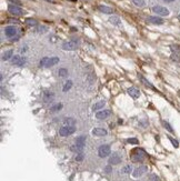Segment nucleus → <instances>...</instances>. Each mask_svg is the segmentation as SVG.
I'll return each instance as SVG.
<instances>
[{
    "label": "nucleus",
    "mask_w": 180,
    "mask_h": 181,
    "mask_svg": "<svg viewBox=\"0 0 180 181\" xmlns=\"http://www.w3.org/2000/svg\"><path fill=\"white\" fill-rule=\"evenodd\" d=\"M59 62V58L58 57H44L40 60V67H45V68H49L57 65Z\"/></svg>",
    "instance_id": "nucleus-1"
},
{
    "label": "nucleus",
    "mask_w": 180,
    "mask_h": 181,
    "mask_svg": "<svg viewBox=\"0 0 180 181\" xmlns=\"http://www.w3.org/2000/svg\"><path fill=\"white\" fill-rule=\"evenodd\" d=\"M146 157H147V153H146V151L144 150V149L137 148V149H135V150H134V153H132V156H131V159H132V161L138 162V161H142Z\"/></svg>",
    "instance_id": "nucleus-2"
},
{
    "label": "nucleus",
    "mask_w": 180,
    "mask_h": 181,
    "mask_svg": "<svg viewBox=\"0 0 180 181\" xmlns=\"http://www.w3.org/2000/svg\"><path fill=\"white\" fill-rule=\"evenodd\" d=\"M75 131H76L75 126H73V127L63 126V127H61L60 129H59V135L61 137H68V136L72 135V134H75Z\"/></svg>",
    "instance_id": "nucleus-3"
},
{
    "label": "nucleus",
    "mask_w": 180,
    "mask_h": 181,
    "mask_svg": "<svg viewBox=\"0 0 180 181\" xmlns=\"http://www.w3.org/2000/svg\"><path fill=\"white\" fill-rule=\"evenodd\" d=\"M111 152V149H110V146L109 145H101L98 149V154L100 158H106L108 157Z\"/></svg>",
    "instance_id": "nucleus-4"
},
{
    "label": "nucleus",
    "mask_w": 180,
    "mask_h": 181,
    "mask_svg": "<svg viewBox=\"0 0 180 181\" xmlns=\"http://www.w3.org/2000/svg\"><path fill=\"white\" fill-rule=\"evenodd\" d=\"M147 171H148V167L147 166H139L138 168H136L134 170L132 175H134V178H139V177H141V175H144Z\"/></svg>",
    "instance_id": "nucleus-5"
},
{
    "label": "nucleus",
    "mask_w": 180,
    "mask_h": 181,
    "mask_svg": "<svg viewBox=\"0 0 180 181\" xmlns=\"http://www.w3.org/2000/svg\"><path fill=\"white\" fill-rule=\"evenodd\" d=\"M152 11L153 12H156L157 15H159V16H162V17H165V16H169V10L165 7H162V6H155L152 8Z\"/></svg>",
    "instance_id": "nucleus-6"
},
{
    "label": "nucleus",
    "mask_w": 180,
    "mask_h": 181,
    "mask_svg": "<svg viewBox=\"0 0 180 181\" xmlns=\"http://www.w3.org/2000/svg\"><path fill=\"white\" fill-rule=\"evenodd\" d=\"M8 11L13 16H21L23 13L22 9H21L20 7H18V6H16V4H9L8 6Z\"/></svg>",
    "instance_id": "nucleus-7"
},
{
    "label": "nucleus",
    "mask_w": 180,
    "mask_h": 181,
    "mask_svg": "<svg viewBox=\"0 0 180 181\" xmlns=\"http://www.w3.org/2000/svg\"><path fill=\"white\" fill-rule=\"evenodd\" d=\"M111 115V111L109 109H103V110H99L98 112H96V118L99 119V120H103L106 118Z\"/></svg>",
    "instance_id": "nucleus-8"
},
{
    "label": "nucleus",
    "mask_w": 180,
    "mask_h": 181,
    "mask_svg": "<svg viewBox=\"0 0 180 181\" xmlns=\"http://www.w3.org/2000/svg\"><path fill=\"white\" fill-rule=\"evenodd\" d=\"M77 48V42L76 41H66L62 44V49L67 50V51H71L75 50Z\"/></svg>",
    "instance_id": "nucleus-9"
},
{
    "label": "nucleus",
    "mask_w": 180,
    "mask_h": 181,
    "mask_svg": "<svg viewBox=\"0 0 180 181\" xmlns=\"http://www.w3.org/2000/svg\"><path fill=\"white\" fill-rule=\"evenodd\" d=\"M120 162H121V157L117 152L112 153V156L109 158V164H111V166H116V164H119Z\"/></svg>",
    "instance_id": "nucleus-10"
},
{
    "label": "nucleus",
    "mask_w": 180,
    "mask_h": 181,
    "mask_svg": "<svg viewBox=\"0 0 180 181\" xmlns=\"http://www.w3.org/2000/svg\"><path fill=\"white\" fill-rule=\"evenodd\" d=\"M4 34L9 38H12V37L17 35V28L13 27V26H8V27L4 28Z\"/></svg>",
    "instance_id": "nucleus-11"
},
{
    "label": "nucleus",
    "mask_w": 180,
    "mask_h": 181,
    "mask_svg": "<svg viewBox=\"0 0 180 181\" xmlns=\"http://www.w3.org/2000/svg\"><path fill=\"white\" fill-rule=\"evenodd\" d=\"M147 20L153 25H162L163 23V19L160 17H157V16H150V17L147 18Z\"/></svg>",
    "instance_id": "nucleus-12"
},
{
    "label": "nucleus",
    "mask_w": 180,
    "mask_h": 181,
    "mask_svg": "<svg viewBox=\"0 0 180 181\" xmlns=\"http://www.w3.org/2000/svg\"><path fill=\"white\" fill-rule=\"evenodd\" d=\"M92 135L96 137H103L107 135V130L103 128H93L92 129Z\"/></svg>",
    "instance_id": "nucleus-13"
},
{
    "label": "nucleus",
    "mask_w": 180,
    "mask_h": 181,
    "mask_svg": "<svg viewBox=\"0 0 180 181\" xmlns=\"http://www.w3.org/2000/svg\"><path fill=\"white\" fill-rule=\"evenodd\" d=\"M128 93L130 94V97H132L134 99H137V98H139L140 97V91H139V89H137L135 87H131L128 89Z\"/></svg>",
    "instance_id": "nucleus-14"
},
{
    "label": "nucleus",
    "mask_w": 180,
    "mask_h": 181,
    "mask_svg": "<svg viewBox=\"0 0 180 181\" xmlns=\"http://www.w3.org/2000/svg\"><path fill=\"white\" fill-rule=\"evenodd\" d=\"M98 9H99V11H101L103 13H107V15H111V13L113 12L112 8H110L108 6H103V4H100V6H98Z\"/></svg>",
    "instance_id": "nucleus-15"
},
{
    "label": "nucleus",
    "mask_w": 180,
    "mask_h": 181,
    "mask_svg": "<svg viewBox=\"0 0 180 181\" xmlns=\"http://www.w3.org/2000/svg\"><path fill=\"white\" fill-rule=\"evenodd\" d=\"M54 98H55V96H54V93L52 92H49V91H45V93H44V101L45 102H51L52 100H54Z\"/></svg>",
    "instance_id": "nucleus-16"
},
{
    "label": "nucleus",
    "mask_w": 180,
    "mask_h": 181,
    "mask_svg": "<svg viewBox=\"0 0 180 181\" xmlns=\"http://www.w3.org/2000/svg\"><path fill=\"white\" fill-rule=\"evenodd\" d=\"M76 145L79 146V147L84 148V145H86V137H84V136L78 137L77 139H76Z\"/></svg>",
    "instance_id": "nucleus-17"
},
{
    "label": "nucleus",
    "mask_w": 180,
    "mask_h": 181,
    "mask_svg": "<svg viewBox=\"0 0 180 181\" xmlns=\"http://www.w3.org/2000/svg\"><path fill=\"white\" fill-rule=\"evenodd\" d=\"M12 57H13V51H12V50H7V51L2 55V60H3V61L9 60V59H11Z\"/></svg>",
    "instance_id": "nucleus-18"
},
{
    "label": "nucleus",
    "mask_w": 180,
    "mask_h": 181,
    "mask_svg": "<svg viewBox=\"0 0 180 181\" xmlns=\"http://www.w3.org/2000/svg\"><path fill=\"white\" fill-rule=\"evenodd\" d=\"M139 79L141 80V82H142V83H145V84H146L147 87H149V88H151V89H153V90H156V88L152 86V83L148 81V80H147V79H146L144 76H141V74H139Z\"/></svg>",
    "instance_id": "nucleus-19"
},
{
    "label": "nucleus",
    "mask_w": 180,
    "mask_h": 181,
    "mask_svg": "<svg viewBox=\"0 0 180 181\" xmlns=\"http://www.w3.org/2000/svg\"><path fill=\"white\" fill-rule=\"evenodd\" d=\"M62 109V103H56V104H52L50 107V112H57V111H59Z\"/></svg>",
    "instance_id": "nucleus-20"
},
{
    "label": "nucleus",
    "mask_w": 180,
    "mask_h": 181,
    "mask_svg": "<svg viewBox=\"0 0 180 181\" xmlns=\"http://www.w3.org/2000/svg\"><path fill=\"white\" fill-rule=\"evenodd\" d=\"M105 104H106V101H103V100L99 101V102H97L96 104H93L92 110H100V109H102L105 107Z\"/></svg>",
    "instance_id": "nucleus-21"
},
{
    "label": "nucleus",
    "mask_w": 180,
    "mask_h": 181,
    "mask_svg": "<svg viewBox=\"0 0 180 181\" xmlns=\"http://www.w3.org/2000/svg\"><path fill=\"white\" fill-rule=\"evenodd\" d=\"M162 125H163V127H165L166 128V130H168L169 132H170V134H173V128L171 127V125L170 123H169V122L168 121H166V120H163L162 121Z\"/></svg>",
    "instance_id": "nucleus-22"
},
{
    "label": "nucleus",
    "mask_w": 180,
    "mask_h": 181,
    "mask_svg": "<svg viewBox=\"0 0 180 181\" xmlns=\"http://www.w3.org/2000/svg\"><path fill=\"white\" fill-rule=\"evenodd\" d=\"M109 21L112 25H115V26H119L121 22H120V19L118 18V17H116V16H112V17H110L109 18Z\"/></svg>",
    "instance_id": "nucleus-23"
},
{
    "label": "nucleus",
    "mask_w": 180,
    "mask_h": 181,
    "mask_svg": "<svg viewBox=\"0 0 180 181\" xmlns=\"http://www.w3.org/2000/svg\"><path fill=\"white\" fill-rule=\"evenodd\" d=\"M71 87H72V81H71V80H68V81L65 83V86L62 87V91H63V92H67L68 90L71 89Z\"/></svg>",
    "instance_id": "nucleus-24"
},
{
    "label": "nucleus",
    "mask_w": 180,
    "mask_h": 181,
    "mask_svg": "<svg viewBox=\"0 0 180 181\" xmlns=\"http://www.w3.org/2000/svg\"><path fill=\"white\" fill-rule=\"evenodd\" d=\"M63 123H65V126L73 127V125H75V119L73 118H66L65 120H63Z\"/></svg>",
    "instance_id": "nucleus-25"
},
{
    "label": "nucleus",
    "mask_w": 180,
    "mask_h": 181,
    "mask_svg": "<svg viewBox=\"0 0 180 181\" xmlns=\"http://www.w3.org/2000/svg\"><path fill=\"white\" fill-rule=\"evenodd\" d=\"M58 74H59V77H61V78H66L68 76V70L65 68H61V69H59V71H58Z\"/></svg>",
    "instance_id": "nucleus-26"
},
{
    "label": "nucleus",
    "mask_w": 180,
    "mask_h": 181,
    "mask_svg": "<svg viewBox=\"0 0 180 181\" xmlns=\"http://www.w3.org/2000/svg\"><path fill=\"white\" fill-rule=\"evenodd\" d=\"M20 60H21V57H19V56H13L11 58V63H12V65L18 66L19 62H20Z\"/></svg>",
    "instance_id": "nucleus-27"
},
{
    "label": "nucleus",
    "mask_w": 180,
    "mask_h": 181,
    "mask_svg": "<svg viewBox=\"0 0 180 181\" xmlns=\"http://www.w3.org/2000/svg\"><path fill=\"white\" fill-rule=\"evenodd\" d=\"M132 2H134L136 6H138V7H144L146 6V1L145 0H131Z\"/></svg>",
    "instance_id": "nucleus-28"
},
{
    "label": "nucleus",
    "mask_w": 180,
    "mask_h": 181,
    "mask_svg": "<svg viewBox=\"0 0 180 181\" xmlns=\"http://www.w3.org/2000/svg\"><path fill=\"white\" fill-rule=\"evenodd\" d=\"M168 139H169V141L172 143V146H173L174 148H178V147H179V142H178L176 139H174V138H172V137H170V136H168Z\"/></svg>",
    "instance_id": "nucleus-29"
},
{
    "label": "nucleus",
    "mask_w": 180,
    "mask_h": 181,
    "mask_svg": "<svg viewBox=\"0 0 180 181\" xmlns=\"http://www.w3.org/2000/svg\"><path fill=\"white\" fill-rule=\"evenodd\" d=\"M121 171H122V173H126V174H129L131 171H132V167L131 166H126V167H124L122 168V170H121Z\"/></svg>",
    "instance_id": "nucleus-30"
},
{
    "label": "nucleus",
    "mask_w": 180,
    "mask_h": 181,
    "mask_svg": "<svg viewBox=\"0 0 180 181\" xmlns=\"http://www.w3.org/2000/svg\"><path fill=\"white\" fill-rule=\"evenodd\" d=\"M127 142L130 143V145H138L139 143L138 139H136V138H129V139L127 140Z\"/></svg>",
    "instance_id": "nucleus-31"
},
{
    "label": "nucleus",
    "mask_w": 180,
    "mask_h": 181,
    "mask_svg": "<svg viewBox=\"0 0 180 181\" xmlns=\"http://www.w3.org/2000/svg\"><path fill=\"white\" fill-rule=\"evenodd\" d=\"M26 23L28 26H37V21L35 19H27L26 20Z\"/></svg>",
    "instance_id": "nucleus-32"
},
{
    "label": "nucleus",
    "mask_w": 180,
    "mask_h": 181,
    "mask_svg": "<svg viewBox=\"0 0 180 181\" xmlns=\"http://www.w3.org/2000/svg\"><path fill=\"white\" fill-rule=\"evenodd\" d=\"M83 153H77V156H76V161H82L83 160Z\"/></svg>",
    "instance_id": "nucleus-33"
},
{
    "label": "nucleus",
    "mask_w": 180,
    "mask_h": 181,
    "mask_svg": "<svg viewBox=\"0 0 180 181\" xmlns=\"http://www.w3.org/2000/svg\"><path fill=\"white\" fill-rule=\"evenodd\" d=\"M149 180H150V181H160L157 174H151L150 178H149Z\"/></svg>",
    "instance_id": "nucleus-34"
},
{
    "label": "nucleus",
    "mask_w": 180,
    "mask_h": 181,
    "mask_svg": "<svg viewBox=\"0 0 180 181\" xmlns=\"http://www.w3.org/2000/svg\"><path fill=\"white\" fill-rule=\"evenodd\" d=\"M171 49L174 52H180V47L179 46H171Z\"/></svg>",
    "instance_id": "nucleus-35"
},
{
    "label": "nucleus",
    "mask_w": 180,
    "mask_h": 181,
    "mask_svg": "<svg viewBox=\"0 0 180 181\" xmlns=\"http://www.w3.org/2000/svg\"><path fill=\"white\" fill-rule=\"evenodd\" d=\"M25 63H26V58H22V57H21V60H20V62H19L18 67H22Z\"/></svg>",
    "instance_id": "nucleus-36"
},
{
    "label": "nucleus",
    "mask_w": 180,
    "mask_h": 181,
    "mask_svg": "<svg viewBox=\"0 0 180 181\" xmlns=\"http://www.w3.org/2000/svg\"><path fill=\"white\" fill-rule=\"evenodd\" d=\"M105 171L107 172V173H110L111 171H112V169H111V167H110V166H108V167H106V168H105Z\"/></svg>",
    "instance_id": "nucleus-37"
},
{
    "label": "nucleus",
    "mask_w": 180,
    "mask_h": 181,
    "mask_svg": "<svg viewBox=\"0 0 180 181\" xmlns=\"http://www.w3.org/2000/svg\"><path fill=\"white\" fill-rule=\"evenodd\" d=\"M172 59L176 60V61H180V58H179V56H177V55H173V56H172Z\"/></svg>",
    "instance_id": "nucleus-38"
},
{
    "label": "nucleus",
    "mask_w": 180,
    "mask_h": 181,
    "mask_svg": "<svg viewBox=\"0 0 180 181\" xmlns=\"http://www.w3.org/2000/svg\"><path fill=\"white\" fill-rule=\"evenodd\" d=\"M46 29L47 28H45V27H40V28H38V31H46Z\"/></svg>",
    "instance_id": "nucleus-39"
},
{
    "label": "nucleus",
    "mask_w": 180,
    "mask_h": 181,
    "mask_svg": "<svg viewBox=\"0 0 180 181\" xmlns=\"http://www.w3.org/2000/svg\"><path fill=\"white\" fill-rule=\"evenodd\" d=\"M166 2H172V1H174V0H165Z\"/></svg>",
    "instance_id": "nucleus-40"
},
{
    "label": "nucleus",
    "mask_w": 180,
    "mask_h": 181,
    "mask_svg": "<svg viewBox=\"0 0 180 181\" xmlns=\"http://www.w3.org/2000/svg\"><path fill=\"white\" fill-rule=\"evenodd\" d=\"M71 1H76V0H71Z\"/></svg>",
    "instance_id": "nucleus-41"
},
{
    "label": "nucleus",
    "mask_w": 180,
    "mask_h": 181,
    "mask_svg": "<svg viewBox=\"0 0 180 181\" xmlns=\"http://www.w3.org/2000/svg\"><path fill=\"white\" fill-rule=\"evenodd\" d=\"M179 19H180V15H179Z\"/></svg>",
    "instance_id": "nucleus-42"
}]
</instances>
